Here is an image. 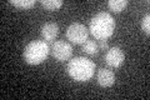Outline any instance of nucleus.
<instances>
[{"label":"nucleus","instance_id":"nucleus-1","mask_svg":"<svg viewBox=\"0 0 150 100\" xmlns=\"http://www.w3.org/2000/svg\"><path fill=\"white\" fill-rule=\"evenodd\" d=\"M91 35L98 40H105L112 35L115 30V20L109 13L100 11L95 14L89 24Z\"/></svg>","mask_w":150,"mask_h":100},{"label":"nucleus","instance_id":"nucleus-2","mask_svg":"<svg viewBox=\"0 0 150 100\" xmlns=\"http://www.w3.org/2000/svg\"><path fill=\"white\" fill-rule=\"evenodd\" d=\"M68 74L76 82H88L95 73V64L85 56H78L69 61Z\"/></svg>","mask_w":150,"mask_h":100},{"label":"nucleus","instance_id":"nucleus-3","mask_svg":"<svg viewBox=\"0 0 150 100\" xmlns=\"http://www.w3.org/2000/svg\"><path fill=\"white\" fill-rule=\"evenodd\" d=\"M50 48L44 40H34L29 43L24 49V60L30 65L40 64L48 58Z\"/></svg>","mask_w":150,"mask_h":100},{"label":"nucleus","instance_id":"nucleus-4","mask_svg":"<svg viewBox=\"0 0 150 100\" xmlns=\"http://www.w3.org/2000/svg\"><path fill=\"white\" fill-rule=\"evenodd\" d=\"M89 29L80 23H73L70 24L67 29V38L74 44H83L88 39Z\"/></svg>","mask_w":150,"mask_h":100},{"label":"nucleus","instance_id":"nucleus-5","mask_svg":"<svg viewBox=\"0 0 150 100\" xmlns=\"http://www.w3.org/2000/svg\"><path fill=\"white\" fill-rule=\"evenodd\" d=\"M51 54H53L54 58L59 61L69 60L70 56L73 54V46L64 40H58V41L54 43L53 46H51Z\"/></svg>","mask_w":150,"mask_h":100},{"label":"nucleus","instance_id":"nucleus-6","mask_svg":"<svg viewBox=\"0 0 150 100\" xmlns=\"http://www.w3.org/2000/svg\"><path fill=\"white\" fill-rule=\"evenodd\" d=\"M104 59H105V63L109 66H111V68H118V66H120L124 63L125 54L119 46H112L110 49H108Z\"/></svg>","mask_w":150,"mask_h":100},{"label":"nucleus","instance_id":"nucleus-7","mask_svg":"<svg viewBox=\"0 0 150 100\" xmlns=\"http://www.w3.org/2000/svg\"><path fill=\"white\" fill-rule=\"evenodd\" d=\"M96 80L100 87H104V88L111 87L115 83V74L109 69L100 68L96 73Z\"/></svg>","mask_w":150,"mask_h":100},{"label":"nucleus","instance_id":"nucleus-8","mask_svg":"<svg viewBox=\"0 0 150 100\" xmlns=\"http://www.w3.org/2000/svg\"><path fill=\"white\" fill-rule=\"evenodd\" d=\"M59 34V26L55 23H45L41 26V35L46 41H53Z\"/></svg>","mask_w":150,"mask_h":100},{"label":"nucleus","instance_id":"nucleus-9","mask_svg":"<svg viewBox=\"0 0 150 100\" xmlns=\"http://www.w3.org/2000/svg\"><path fill=\"white\" fill-rule=\"evenodd\" d=\"M83 51L89 55H95L99 51V45L94 40H85L83 43Z\"/></svg>","mask_w":150,"mask_h":100},{"label":"nucleus","instance_id":"nucleus-10","mask_svg":"<svg viewBox=\"0 0 150 100\" xmlns=\"http://www.w3.org/2000/svg\"><path fill=\"white\" fill-rule=\"evenodd\" d=\"M108 5H109V8L112 11L120 13L128 6V0H109Z\"/></svg>","mask_w":150,"mask_h":100},{"label":"nucleus","instance_id":"nucleus-11","mask_svg":"<svg viewBox=\"0 0 150 100\" xmlns=\"http://www.w3.org/2000/svg\"><path fill=\"white\" fill-rule=\"evenodd\" d=\"M41 5H43L46 10H58L59 8L63 6V0H41Z\"/></svg>","mask_w":150,"mask_h":100},{"label":"nucleus","instance_id":"nucleus-12","mask_svg":"<svg viewBox=\"0 0 150 100\" xmlns=\"http://www.w3.org/2000/svg\"><path fill=\"white\" fill-rule=\"evenodd\" d=\"M10 4L19 9H30L35 5V0H10Z\"/></svg>","mask_w":150,"mask_h":100},{"label":"nucleus","instance_id":"nucleus-13","mask_svg":"<svg viewBox=\"0 0 150 100\" xmlns=\"http://www.w3.org/2000/svg\"><path fill=\"white\" fill-rule=\"evenodd\" d=\"M142 29L144 30L145 34H149L150 33V14H145L143 16V20H142Z\"/></svg>","mask_w":150,"mask_h":100},{"label":"nucleus","instance_id":"nucleus-14","mask_svg":"<svg viewBox=\"0 0 150 100\" xmlns=\"http://www.w3.org/2000/svg\"><path fill=\"white\" fill-rule=\"evenodd\" d=\"M98 45H99V49H101V50H108V49H109V45H108L106 40H100Z\"/></svg>","mask_w":150,"mask_h":100}]
</instances>
